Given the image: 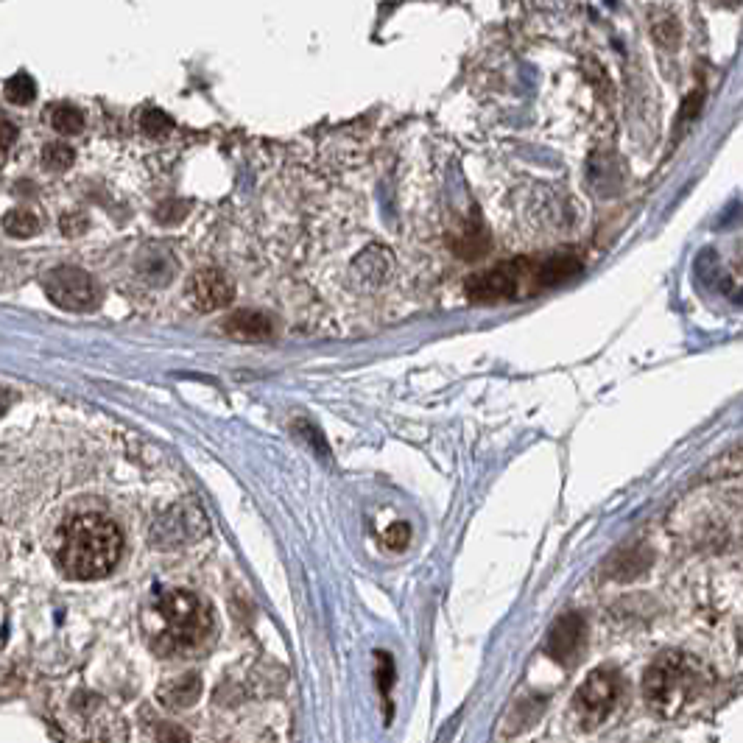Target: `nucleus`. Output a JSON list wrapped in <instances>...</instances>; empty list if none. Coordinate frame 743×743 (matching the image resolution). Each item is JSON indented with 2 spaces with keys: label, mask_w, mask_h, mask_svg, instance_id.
<instances>
[{
  "label": "nucleus",
  "mask_w": 743,
  "mask_h": 743,
  "mask_svg": "<svg viewBox=\"0 0 743 743\" xmlns=\"http://www.w3.org/2000/svg\"><path fill=\"white\" fill-rule=\"evenodd\" d=\"M699 688H702V668L682 651L662 654L660 660L651 665L643 682L651 707L665 718L679 716L699 696Z\"/></svg>",
  "instance_id": "obj_3"
},
{
  "label": "nucleus",
  "mask_w": 743,
  "mask_h": 743,
  "mask_svg": "<svg viewBox=\"0 0 743 743\" xmlns=\"http://www.w3.org/2000/svg\"><path fill=\"white\" fill-rule=\"evenodd\" d=\"M121 548L123 537L112 520L101 514H84L65 528L59 565L70 579H101L118 565Z\"/></svg>",
  "instance_id": "obj_1"
},
{
  "label": "nucleus",
  "mask_w": 743,
  "mask_h": 743,
  "mask_svg": "<svg viewBox=\"0 0 743 743\" xmlns=\"http://www.w3.org/2000/svg\"><path fill=\"white\" fill-rule=\"evenodd\" d=\"M34 82L28 79L26 73H20V76H14V79H9V84H6V98L9 101H14V104H28L31 98H34Z\"/></svg>",
  "instance_id": "obj_13"
},
{
  "label": "nucleus",
  "mask_w": 743,
  "mask_h": 743,
  "mask_svg": "<svg viewBox=\"0 0 743 743\" xmlns=\"http://www.w3.org/2000/svg\"><path fill=\"white\" fill-rule=\"evenodd\" d=\"M42 163L48 165L51 171H62L73 163V149H68L65 143H51L45 154H42Z\"/></svg>",
  "instance_id": "obj_15"
},
{
  "label": "nucleus",
  "mask_w": 743,
  "mask_h": 743,
  "mask_svg": "<svg viewBox=\"0 0 743 743\" xmlns=\"http://www.w3.org/2000/svg\"><path fill=\"white\" fill-rule=\"evenodd\" d=\"M160 743H188V735L176 727H163L160 730Z\"/></svg>",
  "instance_id": "obj_18"
},
{
  "label": "nucleus",
  "mask_w": 743,
  "mask_h": 743,
  "mask_svg": "<svg viewBox=\"0 0 743 743\" xmlns=\"http://www.w3.org/2000/svg\"><path fill=\"white\" fill-rule=\"evenodd\" d=\"M584 637H587L584 618L576 615V612H570V615L554 623V629L548 635V654L556 662H573L584 649Z\"/></svg>",
  "instance_id": "obj_8"
},
{
  "label": "nucleus",
  "mask_w": 743,
  "mask_h": 743,
  "mask_svg": "<svg viewBox=\"0 0 743 743\" xmlns=\"http://www.w3.org/2000/svg\"><path fill=\"white\" fill-rule=\"evenodd\" d=\"M157 615L163 621L165 643L174 649H190L202 643L213 626L210 607L199 595L188 593V590H171V593L160 595Z\"/></svg>",
  "instance_id": "obj_4"
},
{
  "label": "nucleus",
  "mask_w": 743,
  "mask_h": 743,
  "mask_svg": "<svg viewBox=\"0 0 743 743\" xmlns=\"http://www.w3.org/2000/svg\"><path fill=\"white\" fill-rule=\"evenodd\" d=\"M160 123H163V126H171V121L165 118L163 112H157V109H151L149 115L143 118V126H146V132H149V135H154V132H157V126H160Z\"/></svg>",
  "instance_id": "obj_17"
},
{
  "label": "nucleus",
  "mask_w": 743,
  "mask_h": 743,
  "mask_svg": "<svg viewBox=\"0 0 743 743\" xmlns=\"http://www.w3.org/2000/svg\"><path fill=\"white\" fill-rule=\"evenodd\" d=\"M623 679L615 668H598L581 682L579 693H576V713L581 718V727L593 730L604 718L615 710V704L621 699Z\"/></svg>",
  "instance_id": "obj_5"
},
{
  "label": "nucleus",
  "mask_w": 743,
  "mask_h": 743,
  "mask_svg": "<svg viewBox=\"0 0 743 743\" xmlns=\"http://www.w3.org/2000/svg\"><path fill=\"white\" fill-rule=\"evenodd\" d=\"M45 291L59 308L68 311H90L98 305V283L82 269H54L45 274Z\"/></svg>",
  "instance_id": "obj_6"
},
{
  "label": "nucleus",
  "mask_w": 743,
  "mask_h": 743,
  "mask_svg": "<svg viewBox=\"0 0 743 743\" xmlns=\"http://www.w3.org/2000/svg\"><path fill=\"white\" fill-rule=\"evenodd\" d=\"M199 693H202V682H199V676L185 674V676H179L176 682H168V685L160 690V699H163L168 707H174V710H182V707H190V704H196Z\"/></svg>",
  "instance_id": "obj_10"
},
{
  "label": "nucleus",
  "mask_w": 743,
  "mask_h": 743,
  "mask_svg": "<svg viewBox=\"0 0 743 743\" xmlns=\"http://www.w3.org/2000/svg\"><path fill=\"white\" fill-rule=\"evenodd\" d=\"M0 400H3V394H0ZM0 411H3V403H0Z\"/></svg>",
  "instance_id": "obj_20"
},
{
  "label": "nucleus",
  "mask_w": 743,
  "mask_h": 743,
  "mask_svg": "<svg viewBox=\"0 0 743 743\" xmlns=\"http://www.w3.org/2000/svg\"><path fill=\"white\" fill-rule=\"evenodd\" d=\"M3 227L14 238H28V235H34V232L40 230V221H37L34 213H28V210H14V213L3 218Z\"/></svg>",
  "instance_id": "obj_11"
},
{
  "label": "nucleus",
  "mask_w": 743,
  "mask_h": 743,
  "mask_svg": "<svg viewBox=\"0 0 743 743\" xmlns=\"http://www.w3.org/2000/svg\"><path fill=\"white\" fill-rule=\"evenodd\" d=\"M651 34H654V40L660 42L662 48H674L676 42H679V26H676L674 17L654 20V23H651Z\"/></svg>",
  "instance_id": "obj_14"
},
{
  "label": "nucleus",
  "mask_w": 743,
  "mask_h": 743,
  "mask_svg": "<svg viewBox=\"0 0 743 743\" xmlns=\"http://www.w3.org/2000/svg\"><path fill=\"white\" fill-rule=\"evenodd\" d=\"M224 330L232 338H244V341H263L271 336V322L263 313L255 311H241L232 313L230 319L224 322Z\"/></svg>",
  "instance_id": "obj_9"
},
{
  "label": "nucleus",
  "mask_w": 743,
  "mask_h": 743,
  "mask_svg": "<svg viewBox=\"0 0 743 743\" xmlns=\"http://www.w3.org/2000/svg\"><path fill=\"white\" fill-rule=\"evenodd\" d=\"M14 137H17V132H14L12 123L0 121V151L9 149V146H12V143H14Z\"/></svg>",
  "instance_id": "obj_19"
},
{
  "label": "nucleus",
  "mask_w": 743,
  "mask_h": 743,
  "mask_svg": "<svg viewBox=\"0 0 743 743\" xmlns=\"http://www.w3.org/2000/svg\"><path fill=\"white\" fill-rule=\"evenodd\" d=\"M51 121H54L56 132H62V135H79L84 126V115L73 107H56Z\"/></svg>",
  "instance_id": "obj_12"
},
{
  "label": "nucleus",
  "mask_w": 743,
  "mask_h": 743,
  "mask_svg": "<svg viewBox=\"0 0 743 743\" xmlns=\"http://www.w3.org/2000/svg\"><path fill=\"white\" fill-rule=\"evenodd\" d=\"M383 540H386L389 548L400 551V548H406L408 540H411V528H408L406 523H394V526L386 531V537H383Z\"/></svg>",
  "instance_id": "obj_16"
},
{
  "label": "nucleus",
  "mask_w": 743,
  "mask_h": 743,
  "mask_svg": "<svg viewBox=\"0 0 743 743\" xmlns=\"http://www.w3.org/2000/svg\"><path fill=\"white\" fill-rule=\"evenodd\" d=\"M579 269V260H573V257H548L540 263L514 260V263L478 271L475 277H470L467 291L475 302H500V299L520 297L526 291L551 288V285L573 277Z\"/></svg>",
  "instance_id": "obj_2"
},
{
  "label": "nucleus",
  "mask_w": 743,
  "mask_h": 743,
  "mask_svg": "<svg viewBox=\"0 0 743 743\" xmlns=\"http://www.w3.org/2000/svg\"><path fill=\"white\" fill-rule=\"evenodd\" d=\"M190 302L199 308V311H218V308H227L235 297V288H232L230 277L218 269H202L193 274L190 280Z\"/></svg>",
  "instance_id": "obj_7"
}]
</instances>
